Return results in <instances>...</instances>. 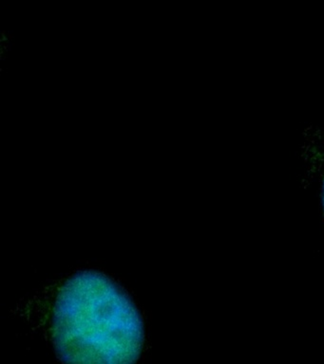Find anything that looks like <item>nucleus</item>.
<instances>
[{"instance_id": "obj_1", "label": "nucleus", "mask_w": 324, "mask_h": 364, "mask_svg": "<svg viewBox=\"0 0 324 364\" xmlns=\"http://www.w3.org/2000/svg\"><path fill=\"white\" fill-rule=\"evenodd\" d=\"M52 333L65 364H135L143 324L127 296L99 273H78L59 289Z\"/></svg>"}, {"instance_id": "obj_2", "label": "nucleus", "mask_w": 324, "mask_h": 364, "mask_svg": "<svg viewBox=\"0 0 324 364\" xmlns=\"http://www.w3.org/2000/svg\"><path fill=\"white\" fill-rule=\"evenodd\" d=\"M323 206H324V187H323Z\"/></svg>"}]
</instances>
